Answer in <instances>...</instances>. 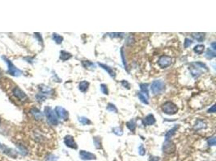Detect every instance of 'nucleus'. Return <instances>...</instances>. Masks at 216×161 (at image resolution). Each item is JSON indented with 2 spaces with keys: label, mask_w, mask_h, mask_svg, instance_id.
<instances>
[{
  "label": "nucleus",
  "mask_w": 216,
  "mask_h": 161,
  "mask_svg": "<svg viewBox=\"0 0 216 161\" xmlns=\"http://www.w3.org/2000/svg\"><path fill=\"white\" fill-rule=\"evenodd\" d=\"M178 128H179V125H175V126H174V127H173L171 130H169V131H168L165 134V140H169L172 135L175 134L176 131V130H177Z\"/></svg>",
  "instance_id": "obj_15"
},
{
  "label": "nucleus",
  "mask_w": 216,
  "mask_h": 161,
  "mask_svg": "<svg viewBox=\"0 0 216 161\" xmlns=\"http://www.w3.org/2000/svg\"><path fill=\"white\" fill-rule=\"evenodd\" d=\"M207 143H208V144L210 146H215V143H216V140H215V136H213V137H210L208 139V140H207Z\"/></svg>",
  "instance_id": "obj_34"
},
{
  "label": "nucleus",
  "mask_w": 216,
  "mask_h": 161,
  "mask_svg": "<svg viewBox=\"0 0 216 161\" xmlns=\"http://www.w3.org/2000/svg\"><path fill=\"white\" fill-rule=\"evenodd\" d=\"M55 113L57 114V117L61 119H63V120H67L68 118V116H69L67 111L61 106H57L55 108Z\"/></svg>",
  "instance_id": "obj_9"
},
{
  "label": "nucleus",
  "mask_w": 216,
  "mask_h": 161,
  "mask_svg": "<svg viewBox=\"0 0 216 161\" xmlns=\"http://www.w3.org/2000/svg\"><path fill=\"white\" fill-rule=\"evenodd\" d=\"M192 36L196 40L203 42L205 39V34L204 33H192Z\"/></svg>",
  "instance_id": "obj_22"
},
{
  "label": "nucleus",
  "mask_w": 216,
  "mask_h": 161,
  "mask_svg": "<svg viewBox=\"0 0 216 161\" xmlns=\"http://www.w3.org/2000/svg\"><path fill=\"white\" fill-rule=\"evenodd\" d=\"M189 69L193 77H198L202 74L203 70H208L207 66L202 62H193L189 65Z\"/></svg>",
  "instance_id": "obj_1"
},
{
  "label": "nucleus",
  "mask_w": 216,
  "mask_h": 161,
  "mask_svg": "<svg viewBox=\"0 0 216 161\" xmlns=\"http://www.w3.org/2000/svg\"><path fill=\"white\" fill-rule=\"evenodd\" d=\"M36 97H37V99L38 102H42L45 101V99L46 98V96L42 94H37V96H36Z\"/></svg>",
  "instance_id": "obj_36"
},
{
  "label": "nucleus",
  "mask_w": 216,
  "mask_h": 161,
  "mask_svg": "<svg viewBox=\"0 0 216 161\" xmlns=\"http://www.w3.org/2000/svg\"><path fill=\"white\" fill-rule=\"evenodd\" d=\"M193 43V41L190 39H189V38H186V40H185V48H188L189 47L191 44H192Z\"/></svg>",
  "instance_id": "obj_38"
},
{
  "label": "nucleus",
  "mask_w": 216,
  "mask_h": 161,
  "mask_svg": "<svg viewBox=\"0 0 216 161\" xmlns=\"http://www.w3.org/2000/svg\"><path fill=\"white\" fill-rule=\"evenodd\" d=\"M52 38H53V40L55 41V43L57 44H62V40H63V37L61 36L60 35H58V34H57V33L53 34V36H52Z\"/></svg>",
  "instance_id": "obj_24"
},
{
  "label": "nucleus",
  "mask_w": 216,
  "mask_h": 161,
  "mask_svg": "<svg viewBox=\"0 0 216 161\" xmlns=\"http://www.w3.org/2000/svg\"><path fill=\"white\" fill-rule=\"evenodd\" d=\"M107 110L110 112H113V113H116V114L118 113V109L115 106V105H113V103H108Z\"/></svg>",
  "instance_id": "obj_31"
},
{
  "label": "nucleus",
  "mask_w": 216,
  "mask_h": 161,
  "mask_svg": "<svg viewBox=\"0 0 216 161\" xmlns=\"http://www.w3.org/2000/svg\"><path fill=\"white\" fill-rule=\"evenodd\" d=\"M88 86H89V82H88L87 80H83L79 85V90L83 93H85L88 90Z\"/></svg>",
  "instance_id": "obj_16"
},
{
  "label": "nucleus",
  "mask_w": 216,
  "mask_h": 161,
  "mask_svg": "<svg viewBox=\"0 0 216 161\" xmlns=\"http://www.w3.org/2000/svg\"><path fill=\"white\" fill-rule=\"evenodd\" d=\"M204 49H205V46L203 45V44H198V45H196L194 48H193V51H194V52H196L197 54H201L203 53V52H204Z\"/></svg>",
  "instance_id": "obj_21"
},
{
  "label": "nucleus",
  "mask_w": 216,
  "mask_h": 161,
  "mask_svg": "<svg viewBox=\"0 0 216 161\" xmlns=\"http://www.w3.org/2000/svg\"><path fill=\"white\" fill-rule=\"evenodd\" d=\"M138 97H139V100L142 102V103H144V104H148V101H147V97H145V95L144 94H142V93H139L138 94Z\"/></svg>",
  "instance_id": "obj_28"
},
{
  "label": "nucleus",
  "mask_w": 216,
  "mask_h": 161,
  "mask_svg": "<svg viewBox=\"0 0 216 161\" xmlns=\"http://www.w3.org/2000/svg\"><path fill=\"white\" fill-rule=\"evenodd\" d=\"M3 59L5 60V62L7 63V65H8V74H11V75H12L14 77H18V76H21V74H22V71H21L20 69H18L15 65H14L11 62V60L9 59H7L6 57H3Z\"/></svg>",
  "instance_id": "obj_4"
},
{
  "label": "nucleus",
  "mask_w": 216,
  "mask_h": 161,
  "mask_svg": "<svg viewBox=\"0 0 216 161\" xmlns=\"http://www.w3.org/2000/svg\"><path fill=\"white\" fill-rule=\"evenodd\" d=\"M126 127H128V129L132 132H134L136 129V123H135V119H131L130 121H129L126 123Z\"/></svg>",
  "instance_id": "obj_19"
},
{
  "label": "nucleus",
  "mask_w": 216,
  "mask_h": 161,
  "mask_svg": "<svg viewBox=\"0 0 216 161\" xmlns=\"http://www.w3.org/2000/svg\"><path fill=\"white\" fill-rule=\"evenodd\" d=\"M46 161H57V158L54 155L50 154L46 157Z\"/></svg>",
  "instance_id": "obj_35"
},
{
  "label": "nucleus",
  "mask_w": 216,
  "mask_h": 161,
  "mask_svg": "<svg viewBox=\"0 0 216 161\" xmlns=\"http://www.w3.org/2000/svg\"><path fill=\"white\" fill-rule=\"evenodd\" d=\"M40 90L41 91V94H50L53 90H52V89L49 87V86H45V85H41V87H40Z\"/></svg>",
  "instance_id": "obj_23"
},
{
  "label": "nucleus",
  "mask_w": 216,
  "mask_h": 161,
  "mask_svg": "<svg viewBox=\"0 0 216 161\" xmlns=\"http://www.w3.org/2000/svg\"><path fill=\"white\" fill-rule=\"evenodd\" d=\"M71 57H72V55H71L70 52H66V51H61L60 52V59L62 60H67L69 59H71Z\"/></svg>",
  "instance_id": "obj_18"
},
{
  "label": "nucleus",
  "mask_w": 216,
  "mask_h": 161,
  "mask_svg": "<svg viewBox=\"0 0 216 161\" xmlns=\"http://www.w3.org/2000/svg\"><path fill=\"white\" fill-rule=\"evenodd\" d=\"M101 92L103 93L104 94H108V88H107V85L105 84H102L101 85Z\"/></svg>",
  "instance_id": "obj_33"
},
{
  "label": "nucleus",
  "mask_w": 216,
  "mask_h": 161,
  "mask_svg": "<svg viewBox=\"0 0 216 161\" xmlns=\"http://www.w3.org/2000/svg\"><path fill=\"white\" fill-rule=\"evenodd\" d=\"M79 122L80 123H82L83 125L91 124V121L89 120L88 118H86V117L79 118Z\"/></svg>",
  "instance_id": "obj_29"
},
{
  "label": "nucleus",
  "mask_w": 216,
  "mask_h": 161,
  "mask_svg": "<svg viewBox=\"0 0 216 161\" xmlns=\"http://www.w3.org/2000/svg\"><path fill=\"white\" fill-rule=\"evenodd\" d=\"M79 157L83 160H96V155L85 151H79Z\"/></svg>",
  "instance_id": "obj_10"
},
{
  "label": "nucleus",
  "mask_w": 216,
  "mask_h": 161,
  "mask_svg": "<svg viewBox=\"0 0 216 161\" xmlns=\"http://www.w3.org/2000/svg\"><path fill=\"white\" fill-rule=\"evenodd\" d=\"M139 153L140 155H144L146 154V150L144 147H143V145H140L139 148Z\"/></svg>",
  "instance_id": "obj_37"
},
{
  "label": "nucleus",
  "mask_w": 216,
  "mask_h": 161,
  "mask_svg": "<svg viewBox=\"0 0 216 161\" xmlns=\"http://www.w3.org/2000/svg\"><path fill=\"white\" fill-rule=\"evenodd\" d=\"M98 64H99V65H100V66H101L103 69H105V71H107V72H108V74H109L112 77H113V78H114V77H116V74H115L114 70L113 69V68L109 67V66L106 65V64L100 63V62H98Z\"/></svg>",
  "instance_id": "obj_14"
},
{
  "label": "nucleus",
  "mask_w": 216,
  "mask_h": 161,
  "mask_svg": "<svg viewBox=\"0 0 216 161\" xmlns=\"http://www.w3.org/2000/svg\"><path fill=\"white\" fill-rule=\"evenodd\" d=\"M150 161H159V157H156V156H151L150 157Z\"/></svg>",
  "instance_id": "obj_41"
},
{
  "label": "nucleus",
  "mask_w": 216,
  "mask_h": 161,
  "mask_svg": "<svg viewBox=\"0 0 216 161\" xmlns=\"http://www.w3.org/2000/svg\"><path fill=\"white\" fill-rule=\"evenodd\" d=\"M171 64H172V57H171L164 55L159 58L158 64H159V67H161L162 69L169 67V65H171Z\"/></svg>",
  "instance_id": "obj_7"
},
{
  "label": "nucleus",
  "mask_w": 216,
  "mask_h": 161,
  "mask_svg": "<svg viewBox=\"0 0 216 161\" xmlns=\"http://www.w3.org/2000/svg\"><path fill=\"white\" fill-rule=\"evenodd\" d=\"M45 114L46 116L47 121L50 123V124L56 126L58 123V119H57L56 114L54 112V111L49 106H46L45 108Z\"/></svg>",
  "instance_id": "obj_3"
},
{
  "label": "nucleus",
  "mask_w": 216,
  "mask_h": 161,
  "mask_svg": "<svg viewBox=\"0 0 216 161\" xmlns=\"http://www.w3.org/2000/svg\"><path fill=\"white\" fill-rule=\"evenodd\" d=\"M121 52H122V60H123V64H124V66H125V69H127V64H126V62H125V58H124V52H123V49L121 50Z\"/></svg>",
  "instance_id": "obj_40"
},
{
  "label": "nucleus",
  "mask_w": 216,
  "mask_h": 161,
  "mask_svg": "<svg viewBox=\"0 0 216 161\" xmlns=\"http://www.w3.org/2000/svg\"><path fill=\"white\" fill-rule=\"evenodd\" d=\"M155 123V118L153 114H148L143 119V124L146 126H152Z\"/></svg>",
  "instance_id": "obj_12"
},
{
  "label": "nucleus",
  "mask_w": 216,
  "mask_h": 161,
  "mask_svg": "<svg viewBox=\"0 0 216 161\" xmlns=\"http://www.w3.org/2000/svg\"><path fill=\"white\" fill-rule=\"evenodd\" d=\"M82 64H83V66L85 69H90V70H93V69H95V68H96V65L92 62L89 61V60H83L82 61Z\"/></svg>",
  "instance_id": "obj_17"
},
{
  "label": "nucleus",
  "mask_w": 216,
  "mask_h": 161,
  "mask_svg": "<svg viewBox=\"0 0 216 161\" xmlns=\"http://www.w3.org/2000/svg\"><path fill=\"white\" fill-rule=\"evenodd\" d=\"M211 45H212V47H213V50H214V51L215 50V48H215V43L214 42V43H212V44H211Z\"/></svg>",
  "instance_id": "obj_43"
},
{
  "label": "nucleus",
  "mask_w": 216,
  "mask_h": 161,
  "mask_svg": "<svg viewBox=\"0 0 216 161\" xmlns=\"http://www.w3.org/2000/svg\"><path fill=\"white\" fill-rule=\"evenodd\" d=\"M93 141H94L96 148H97V149L101 148V138L95 137L94 139H93Z\"/></svg>",
  "instance_id": "obj_27"
},
{
  "label": "nucleus",
  "mask_w": 216,
  "mask_h": 161,
  "mask_svg": "<svg viewBox=\"0 0 216 161\" xmlns=\"http://www.w3.org/2000/svg\"><path fill=\"white\" fill-rule=\"evenodd\" d=\"M151 90L154 94H159L165 90V84L161 80H155L152 82Z\"/></svg>",
  "instance_id": "obj_2"
},
{
  "label": "nucleus",
  "mask_w": 216,
  "mask_h": 161,
  "mask_svg": "<svg viewBox=\"0 0 216 161\" xmlns=\"http://www.w3.org/2000/svg\"><path fill=\"white\" fill-rule=\"evenodd\" d=\"M216 57V54L215 51L211 50V49H207L206 52V57L208 59H212Z\"/></svg>",
  "instance_id": "obj_26"
},
{
  "label": "nucleus",
  "mask_w": 216,
  "mask_h": 161,
  "mask_svg": "<svg viewBox=\"0 0 216 161\" xmlns=\"http://www.w3.org/2000/svg\"><path fill=\"white\" fill-rule=\"evenodd\" d=\"M31 114H33V116L36 120H42L44 117L43 114L37 108H33V110H31Z\"/></svg>",
  "instance_id": "obj_13"
},
{
  "label": "nucleus",
  "mask_w": 216,
  "mask_h": 161,
  "mask_svg": "<svg viewBox=\"0 0 216 161\" xmlns=\"http://www.w3.org/2000/svg\"><path fill=\"white\" fill-rule=\"evenodd\" d=\"M64 144H66L67 147L72 148V149H74V150H76L78 148L77 144L74 142V138L72 137L71 135H67V136H65Z\"/></svg>",
  "instance_id": "obj_8"
},
{
  "label": "nucleus",
  "mask_w": 216,
  "mask_h": 161,
  "mask_svg": "<svg viewBox=\"0 0 216 161\" xmlns=\"http://www.w3.org/2000/svg\"><path fill=\"white\" fill-rule=\"evenodd\" d=\"M112 131H113V133H114L116 135H118V136H122V134H123L122 128L120 127H114Z\"/></svg>",
  "instance_id": "obj_32"
},
{
  "label": "nucleus",
  "mask_w": 216,
  "mask_h": 161,
  "mask_svg": "<svg viewBox=\"0 0 216 161\" xmlns=\"http://www.w3.org/2000/svg\"><path fill=\"white\" fill-rule=\"evenodd\" d=\"M140 90L142 91V93L145 94L147 95V97L148 98L149 94H148V84L147 83H143V84H140ZM144 94V95H145Z\"/></svg>",
  "instance_id": "obj_25"
},
{
  "label": "nucleus",
  "mask_w": 216,
  "mask_h": 161,
  "mask_svg": "<svg viewBox=\"0 0 216 161\" xmlns=\"http://www.w3.org/2000/svg\"><path fill=\"white\" fill-rule=\"evenodd\" d=\"M163 111L167 114H175L178 111V108L172 102H167L162 106Z\"/></svg>",
  "instance_id": "obj_5"
},
{
  "label": "nucleus",
  "mask_w": 216,
  "mask_h": 161,
  "mask_svg": "<svg viewBox=\"0 0 216 161\" xmlns=\"http://www.w3.org/2000/svg\"><path fill=\"white\" fill-rule=\"evenodd\" d=\"M208 112L209 113H215V105L212 106V107L210 108V110H208Z\"/></svg>",
  "instance_id": "obj_42"
},
{
  "label": "nucleus",
  "mask_w": 216,
  "mask_h": 161,
  "mask_svg": "<svg viewBox=\"0 0 216 161\" xmlns=\"http://www.w3.org/2000/svg\"><path fill=\"white\" fill-rule=\"evenodd\" d=\"M163 151L166 154H171V153L175 152V144L170 139L169 140H165V142L164 143V145H163Z\"/></svg>",
  "instance_id": "obj_6"
},
{
  "label": "nucleus",
  "mask_w": 216,
  "mask_h": 161,
  "mask_svg": "<svg viewBox=\"0 0 216 161\" xmlns=\"http://www.w3.org/2000/svg\"><path fill=\"white\" fill-rule=\"evenodd\" d=\"M206 127V124L205 122L203 120H198L196 123L195 126H194V130H200V129H203V128Z\"/></svg>",
  "instance_id": "obj_20"
},
{
  "label": "nucleus",
  "mask_w": 216,
  "mask_h": 161,
  "mask_svg": "<svg viewBox=\"0 0 216 161\" xmlns=\"http://www.w3.org/2000/svg\"><path fill=\"white\" fill-rule=\"evenodd\" d=\"M2 148V146H1V144H0V148Z\"/></svg>",
  "instance_id": "obj_44"
},
{
  "label": "nucleus",
  "mask_w": 216,
  "mask_h": 161,
  "mask_svg": "<svg viewBox=\"0 0 216 161\" xmlns=\"http://www.w3.org/2000/svg\"><path fill=\"white\" fill-rule=\"evenodd\" d=\"M122 85L124 86V87H126L127 89H130V84H129V82L127 80H123L122 81Z\"/></svg>",
  "instance_id": "obj_39"
},
{
  "label": "nucleus",
  "mask_w": 216,
  "mask_h": 161,
  "mask_svg": "<svg viewBox=\"0 0 216 161\" xmlns=\"http://www.w3.org/2000/svg\"><path fill=\"white\" fill-rule=\"evenodd\" d=\"M17 148L19 149V151L21 152V155H26L28 154V150L27 148H24L23 145H17Z\"/></svg>",
  "instance_id": "obj_30"
},
{
  "label": "nucleus",
  "mask_w": 216,
  "mask_h": 161,
  "mask_svg": "<svg viewBox=\"0 0 216 161\" xmlns=\"http://www.w3.org/2000/svg\"><path fill=\"white\" fill-rule=\"evenodd\" d=\"M13 94L16 97H18L19 99H21V101H25L28 97L26 96V94H24L23 91L21 90L20 88L16 87L13 90Z\"/></svg>",
  "instance_id": "obj_11"
}]
</instances>
